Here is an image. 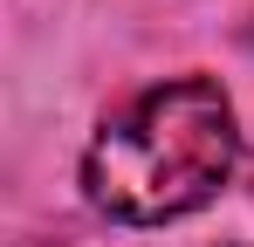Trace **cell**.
Instances as JSON below:
<instances>
[{"instance_id":"cell-2","label":"cell","mask_w":254,"mask_h":247,"mask_svg":"<svg viewBox=\"0 0 254 247\" xmlns=\"http://www.w3.org/2000/svg\"><path fill=\"white\" fill-rule=\"evenodd\" d=\"M248 185H254V137H248Z\"/></svg>"},{"instance_id":"cell-1","label":"cell","mask_w":254,"mask_h":247,"mask_svg":"<svg viewBox=\"0 0 254 247\" xmlns=\"http://www.w3.org/2000/svg\"><path fill=\"white\" fill-rule=\"evenodd\" d=\"M241 158L234 103L213 76H172L137 89L96 124L83 151L89 206L124 227H165L186 220L227 185Z\"/></svg>"}]
</instances>
